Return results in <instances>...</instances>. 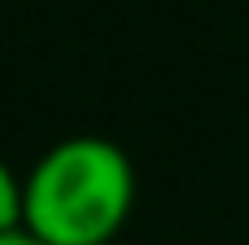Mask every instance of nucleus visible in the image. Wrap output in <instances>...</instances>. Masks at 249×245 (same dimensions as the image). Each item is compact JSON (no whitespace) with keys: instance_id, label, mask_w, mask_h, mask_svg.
<instances>
[{"instance_id":"nucleus-1","label":"nucleus","mask_w":249,"mask_h":245,"mask_svg":"<svg viewBox=\"0 0 249 245\" xmlns=\"http://www.w3.org/2000/svg\"><path fill=\"white\" fill-rule=\"evenodd\" d=\"M136 210V167L105 136H66L22 175V228L44 245H109Z\"/></svg>"},{"instance_id":"nucleus-2","label":"nucleus","mask_w":249,"mask_h":245,"mask_svg":"<svg viewBox=\"0 0 249 245\" xmlns=\"http://www.w3.org/2000/svg\"><path fill=\"white\" fill-rule=\"evenodd\" d=\"M22 228V175L0 158V232Z\"/></svg>"},{"instance_id":"nucleus-3","label":"nucleus","mask_w":249,"mask_h":245,"mask_svg":"<svg viewBox=\"0 0 249 245\" xmlns=\"http://www.w3.org/2000/svg\"><path fill=\"white\" fill-rule=\"evenodd\" d=\"M0 245H44V241H35L26 228H18V232H0Z\"/></svg>"}]
</instances>
